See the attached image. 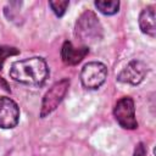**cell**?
<instances>
[{
  "label": "cell",
  "instance_id": "cell-1",
  "mask_svg": "<svg viewBox=\"0 0 156 156\" xmlns=\"http://www.w3.org/2000/svg\"><path fill=\"white\" fill-rule=\"evenodd\" d=\"M49 76V68L43 57H29L16 61L11 65L10 77L28 87H41Z\"/></svg>",
  "mask_w": 156,
  "mask_h": 156
},
{
  "label": "cell",
  "instance_id": "cell-2",
  "mask_svg": "<svg viewBox=\"0 0 156 156\" xmlns=\"http://www.w3.org/2000/svg\"><path fill=\"white\" fill-rule=\"evenodd\" d=\"M102 26L91 10H85L76 21L74 37L82 46H89L102 39Z\"/></svg>",
  "mask_w": 156,
  "mask_h": 156
},
{
  "label": "cell",
  "instance_id": "cell-3",
  "mask_svg": "<svg viewBox=\"0 0 156 156\" xmlns=\"http://www.w3.org/2000/svg\"><path fill=\"white\" fill-rule=\"evenodd\" d=\"M107 77V68L104 63L93 61L88 62L83 66L80 72V82L82 85L87 89L94 90L100 88Z\"/></svg>",
  "mask_w": 156,
  "mask_h": 156
},
{
  "label": "cell",
  "instance_id": "cell-4",
  "mask_svg": "<svg viewBox=\"0 0 156 156\" xmlns=\"http://www.w3.org/2000/svg\"><path fill=\"white\" fill-rule=\"evenodd\" d=\"M69 87V80L67 78H63L58 82H56L44 95L43 102H41V108H40V117L44 118L48 115H50L56 107L61 104L63 100L67 90Z\"/></svg>",
  "mask_w": 156,
  "mask_h": 156
},
{
  "label": "cell",
  "instance_id": "cell-5",
  "mask_svg": "<svg viewBox=\"0 0 156 156\" xmlns=\"http://www.w3.org/2000/svg\"><path fill=\"white\" fill-rule=\"evenodd\" d=\"M113 116L117 123L124 129H135L138 128V122L135 118V107L134 101L129 96L119 99L113 108Z\"/></svg>",
  "mask_w": 156,
  "mask_h": 156
},
{
  "label": "cell",
  "instance_id": "cell-6",
  "mask_svg": "<svg viewBox=\"0 0 156 156\" xmlns=\"http://www.w3.org/2000/svg\"><path fill=\"white\" fill-rule=\"evenodd\" d=\"M18 121H20V108L17 104L7 96H0V128L2 129L15 128Z\"/></svg>",
  "mask_w": 156,
  "mask_h": 156
},
{
  "label": "cell",
  "instance_id": "cell-7",
  "mask_svg": "<svg viewBox=\"0 0 156 156\" xmlns=\"http://www.w3.org/2000/svg\"><path fill=\"white\" fill-rule=\"evenodd\" d=\"M147 74V66L140 60H132L118 74L117 79L122 83L138 85L141 83Z\"/></svg>",
  "mask_w": 156,
  "mask_h": 156
},
{
  "label": "cell",
  "instance_id": "cell-8",
  "mask_svg": "<svg viewBox=\"0 0 156 156\" xmlns=\"http://www.w3.org/2000/svg\"><path fill=\"white\" fill-rule=\"evenodd\" d=\"M88 51L89 48L87 46L76 48L71 41H65L61 49V57L66 65H77L85 57Z\"/></svg>",
  "mask_w": 156,
  "mask_h": 156
},
{
  "label": "cell",
  "instance_id": "cell-9",
  "mask_svg": "<svg viewBox=\"0 0 156 156\" xmlns=\"http://www.w3.org/2000/svg\"><path fill=\"white\" fill-rule=\"evenodd\" d=\"M138 22L139 28L144 34L151 38L156 35V15L152 6H147L144 10H141Z\"/></svg>",
  "mask_w": 156,
  "mask_h": 156
},
{
  "label": "cell",
  "instance_id": "cell-10",
  "mask_svg": "<svg viewBox=\"0 0 156 156\" xmlns=\"http://www.w3.org/2000/svg\"><path fill=\"white\" fill-rule=\"evenodd\" d=\"M95 7L104 15L111 16L118 12L119 10V1L118 0H96L94 2Z\"/></svg>",
  "mask_w": 156,
  "mask_h": 156
},
{
  "label": "cell",
  "instance_id": "cell-11",
  "mask_svg": "<svg viewBox=\"0 0 156 156\" xmlns=\"http://www.w3.org/2000/svg\"><path fill=\"white\" fill-rule=\"evenodd\" d=\"M68 5H69L68 0H50L49 1V6L51 7L52 12L57 17H62L65 15Z\"/></svg>",
  "mask_w": 156,
  "mask_h": 156
},
{
  "label": "cell",
  "instance_id": "cell-12",
  "mask_svg": "<svg viewBox=\"0 0 156 156\" xmlns=\"http://www.w3.org/2000/svg\"><path fill=\"white\" fill-rule=\"evenodd\" d=\"M21 5H22V2L15 1V2H9V4L5 6L4 13H5V16L9 18V21H15V18H16L15 13H18V12H20Z\"/></svg>",
  "mask_w": 156,
  "mask_h": 156
},
{
  "label": "cell",
  "instance_id": "cell-13",
  "mask_svg": "<svg viewBox=\"0 0 156 156\" xmlns=\"http://www.w3.org/2000/svg\"><path fill=\"white\" fill-rule=\"evenodd\" d=\"M18 52H20V51H18L16 48H11V46H0V69L2 68L4 62H5V60H6L9 56L17 55Z\"/></svg>",
  "mask_w": 156,
  "mask_h": 156
},
{
  "label": "cell",
  "instance_id": "cell-14",
  "mask_svg": "<svg viewBox=\"0 0 156 156\" xmlns=\"http://www.w3.org/2000/svg\"><path fill=\"white\" fill-rule=\"evenodd\" d=\"M145 154H146V149H145L144 144L143 143H139L135 146V150H134L133 156H145Z\"/></svg>",
  "mask_w": 156,
  "mask_h": 156
},
{
  "label": "cell",
  "instance_id": "cell-15",
  "mask_svg": "<svg viewBox=\"0 0 156 156\" xmlns=\"http://www.w3.org/2000/svg\"><path fill=\"white\" fill-rule=\"evenodd\" d=\"M0 88H4V89H5V90H7V91L10 90V89H9L7 83H6V82H5V80H4L1 77H0Z\"/></svg>",
  "mask_w": 156,
  "mask_h": 156
}]
</instances>
